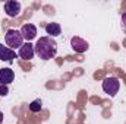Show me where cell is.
I'll list each match as a JSON object with an SVG mask.
<instances>
[{
	"label": "cell",
	"mask_w": 126,
	"mask_h": 124,
	"mask_svg": "<svg viewBox=\"0 0 126 124\" xmlns=\"http://www.w3.org/2000/svg\"><path fill=\"white\" fill-rule=\"evenodd\" d=\"M34 48H35V54L44 62L53 59L57 54V42L51 37H41L35 42Z\"/></svg>",
	"instance_id": "obj_1"
},
{
	"label": "cell",
	"mask_w": 126,
	"mask_h": 124,
	"mask_svg": "<svg viewBox=\"0 0 126 124\" xmlns=\"http://www.w3.org/2000/svg\"><path fill=\"white\" fill-rule=\"evenodd\" d=\"M4 42H6V45L9 47V48H12V50H16V48H21L25 42H24V37H22V34L21 31H18V29H7L6 34H4Z\"/></svg>",
	"instance_id": "obj_2"
},
{
	"label": "cell",
	"mask_w": 126,
	"mask_h": 124,
	"mask_svg": "<svg viewBox=\"0 0 126 124\" xmlns=\"http://www.w3.org/2000/svg\"><path fill=\"white\" fill-rule=\"evenodd\" d=\"M119 89H120V80H119L117 77H114V76H107V77L103 80V91L107 93V95H110L111 98L117 95Z\"/></svg>",
	"instance_id": "obj_3"
},
{
	"label": "cell",
	"mask_w": 126,
	"mask_h": 124,
	"mask_svg": "<svg viewBox=\"0 0 126 124\" xmlns=\"http://www.w3.org/2000/svg\"><path fill=\"white\" fill-rule=\"evenodd\" d=\"M4 12L9 18H16L21 13V3L16 0H7L4 3Z\"/></svg>",
	"instance_id": "obj_4"
},
{
	"label": "cell",
	"mask_w": 126,
	"mask_h": 124,
	"mask_svg": "<svg viewBox=\"0 0 126 124\" xmlns=\"http://www.w3.org/2000/svg\"><path fill=\"white\" fill-rule=\"evenodd\" d=\"M18 56H19L22 60H32L34 56H35V48H34V45H32L31 42H25V44L19 48Z\"/></svg>",
	"instance_id": "obj_5"
},
{
	"label": "cell",
	"mask_w": 126,
	"mask_h": 124,
	"mask_svg": "<svg viewBox=\"0 0 126 124\" xmlns=\"http://www.w3.org/2000/svg\"><path fill=\"white\" fill-rule=\"evenodd\" d=\"M70 45H72V48H73V51H76V53H85L87 50H88V47H90V44L85 41V39H82L81 37H72V39H70Z\"/></svg>",
	"instance_id": "obj_6"
},
{
	"label": "cell",
	"mask_w": 126,
	"mask_h": 124,
	"mask_svg": "<svg viewBox=\"0 0 126 124\" xmlns=\"http://www.w3.org/2000/svg\"><path fill=\"white\" fill-rule=\"evenodd\" d=\"M21 34H22V37H24V39L27 42H31L32 39L37 37V26L32 25V24H25L21 28Z\"/></svg>",
	"instance_id": "obj_7"
},
{
	"label": "cell",
	"mask_w": 126,
	"mask_h": 124,
	"mask_svg": "<svg viewBox=\"0 0 126 124\" xmlns=\"http://www.w3.org/2000/svg\"><path fill=\"white\" fill-rule=\"evenodd\" d=\"M13 59H16V51L9 47H4V44H0V60L12 63Z\"/></svg>",
	"instance_id": "obj_8"
},
{
	"label": "cell",
	"mask_w": 126,
	"mask_h": 124,
	"mask_svg": "<svg viewBox=\"0 0 126 124\" xmlns=\"http://www.w3.org/2000/svg\"><path fill=\"white\" fill-rule=\"evenodd\" d=\"M13 79H15V73H13L12 69H9V67L0 69V85L7 86L13 82Z\"/></svg>",
	"instance_id": "obj_9"
},
{
	"label": "cell",
	"mask_w": 126,
	"mask_h": 124,
	"mask_svg": "<svg viewBox=\"0 0 126 124\" xmlns=\"http://www.w3.org/2000/svg\"><path fill=\"white\" fill-rule=\"evenodd\" d=\"M46 32H47V37H51V38L60 35V32H62L60 24H57V22H50V24H47V25H46Z\"/></svg>",
	"instance_id": "obj_10"
},
{
	"label": "cell",
	"mask_w": 126,
	"mask_h": 124,
	"mask_svg": "<svg viewBox=\"0 0 126 124\" xmlns=\"http://www.w3.org/2000/svg\"><path fill=\"white\" fill-rule=\"evenodd\" d=\"M43 110V101L41 99H34L30 104V111L31 112H40Z\"/></svg>",
	"instance_id": "obj_11"
},
{
	"label": "cell",
	"mask_w": 126,
	"mask_h": 124,
	"mask_svg": "<svg viewBox=\"0 0 126 124\" xmlns=\"http://www.w3.org/2000/svg\"><path fill=\"white\" fill-rule=\"evenodd\" d=\"M7 93H9L7 86H4V85H0V96H6Z\"/></svg>",
	"instance_id": "obj_12"
},
{
	"label": "cell",
	"mask_w": 126,
	"mask_h": 124,
	"mask_svg": "<svg viewBox=\"0 0 126 124\" xmlns=\"http://www.w3.org/2000/svg\"><path fill=\"white\" fill-rule=\"evenodd\" d=\"M122 29H123V32L126 34V12L122 15Z\"/></svg>",
	"instance_id": "obj_13"
},
{
	"label": "cell",
	"mask_w": 126,
	"mask_h": 124,
	"mask_svg": "<svg viewBox=\"0 0 126 124\" xmlns=\"http://www.w3.org/2000/svg\"><path fill=\"white\" fill-rule=\"evenodd\" d=\"M3 117H4V115H3V112H1V111H0V124L3 123Z\"/></svg>",
	"instance_id": "obj_14"
}]
</instances>
